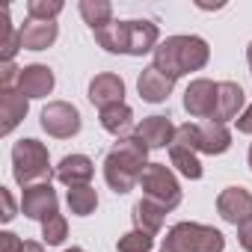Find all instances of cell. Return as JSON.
Masks as SVG:
<instances>
[{"mask_svg":"<svg viewBox=\"0 0 252 252\" xmlns=\"http://www.w3.org/2000/svg\"><path fill=\"white\" fill-rule=\"evenodd\" d=\"M146 158H149V146L140 137H125L116 143V149L107 155L104 160V178L116 193H128L134 184H140L143 172H146Z\"/></svg>","mask_w":252,"mask_h":252,"instance_id":"6da1fadb","label":"cell"},{"mask_svg":"<svg viewBox=\"0 0 252 252\" xmlns=\"http://www.w3.org/2000/svg\"><path fill=\"white\" fill-rule=\"evenodd\" d=\"M211 57V48L205 39L199 36H169L166 42H160L155 48V68H160L169 77H181L187 71H199L205 68Z\"/></svg>","mask_w":252,"mask_h":252,"instance_id":"7a4b0ae2","label":"cell"},{"mask_svg":"<svg viewBox=\"0 0 252 252\" xmlns=\"http://www.w3.org/2000/svg\"><path fill=\"white\" fill-rule=\"evenodd\" d=\"M98 45L110 54L143 57L158 48V27L152 21H110L101 30H92Z\"/></svg>","mask_w":252,"mask_h":252,"instance_id":"3957f363","label":"cell"},{"mask_svg":"<svg viewBox=\"0 0 252 252\" xmlns=\"http://www.w3.org/2000/svg\"><path fill=\"white\" fill-rule=\"evenodd\" d=\"M225 249V237L222 231L202 225V222H178L169 228V234L163 237L160 252H222Z\"/></svg>","mask_w":252,"mask_h":252,"instance_id":"277c9868","label":"cell"},{"mask_svg":"<svg viewBox=\"0 0 252 252\" xmlns=\"http://www.w3.org/2000/svg\"><path fill=\"white\" fill-rule=\"evenodd\" d=\"M12 175H15V181L21 187L48 181L51 178L48 149L39 140H21V143H15V149H12Z\"/></svg>","mask_w":252,"mask_h":252,"instance_id":"5b68a950","label":"cell"},{"mask_svg":"<svg viewBox=\"0 0 252 252\" xmlns=\"http://www.w3.org/2000/svg\"><path fill=\"white\" fill-rule=\"evenodd\" d=\"M175 143L190 146L193 152L205 155H222L231 146V134L220 122H205V125H181L175 131Z\"/></svg>","mask_w":252,"mask_h":252,"instance_id":"8992f818","label":"cell"},{"mask_svg":"<svg viewBox=\"0 0 252 252\" xmlns=\"http://www.w3.org/2000/svg\"><path fill=\"white\" fill-rule=\"evenodd\" d=\"M140 187L146 190V199L163 205L166 211L178 208V202H181V187L166 163H149L143 178H140Z\"/></svg>","mask_w":252,"mask_h":252,"instance_id":"52a82bcc","label":"cell"},{"mask_svg":"<svg viewBox=\"0 0 252 252\" xmlns=\"http://www.w3.org/2000/svg\"><path fill=\"white\" fill-rule=\"evenodd\" d=\"M42 128L51 134V137H60V140H68L80 131V113L77 107L65 104V101H54L42 110Z\"/></svg>","mask_w":252,"mask_h":252,"instance_id":"ba28073f","label":"cell"},{"mask_svg":"<svg viewBox=\"0 0 252 252\" xmlns=\"http://www.w3.org/2000/svg\"><path fill=\"white\" fill-rule=\"evenodd\" d=\"M217 86L220 83L205 80V77L193 80L187 86V92H184V110L193 119H208L211 122L214 119V107H217Z\"/></svg>","mask_w":252,"mask_h":252,"instance_id":"9c48e42d","label":"cell"},{"mask_svg":"<svg viewBox=\"0 0 252 252\" xmlns=\"http://www.w3.org/2000/svg\"><path fill=\"white\" fill-rule=\"evenodd\" d=\"M21 211H24L30 220H42V222H45L48 217L60 214V211H57V193H54V187H51L48 181H39V184L24 187Z\"/></svg>","mask_w":252,"mask_h":252,"instance_id":"30bf717a","label":"cell"},{"mask_svg":"<svg viewBox=\"0 0 252 252\" xmlns=\"http://www.w3.org/2000/svg\"><path fill=\"white\" fill-rule=\"evenodd\" d=\"M217 211L225 222L231 225H240L246 220H252V193L246 187H228L220 193L217 199Z\"/></svg>","mask_w":252,"mask_h":252,"instance_id":"8fae6325","label":"cell"},{"mask_svg":"<svg viewBox=\"0 0 252 252\" xmlns=\"http://www.w3.org/2000/svg\"><path fill=\"white\" fill-rule=\"evenodd\" d=\"M122 98H125V83H122L119 74L104 71V74H95V77H92V83H89V101H92L95 107L107 110V107H113V104H125Z\"/></svg>","mask_w":252,"mask_h":252,"instance_id":"7c38bea8","label":"cell"},{"mask_svg":"<svg viewBox=\"0 0 252 252\" xmlns=\"http://www.w3.org/2000/svg\"><path fill=\"white\" fill-rule=\"evenodd\" d=\"M175 131L178 128H175L166 116H149V119H143L137 125V134L134 137H140L149 149H163V146H172Z\"/></svg>","mask_w":252,"mask_h":252,"instance_id":"4fadbf2b","label":"cell"},{"mask_svg":"<svg viewBox=\"0 0 252 252\" xmlns=\"http://www.w3.org/2000/svg\"><path fill=\"white\" fill-rule=\"evenodd\" d=\"M18 33H21V48H27V51H45L48 45H54L57 42V21H36V18H27L21 27H18Z\"/></svg>","mask_w":252,"mask_h":252,"instance_id":"5bb4252c","label":"cell"},{"mask_svg":"<svg viewBox=\"0 0 252 252\" xmlns=\"http://www.w3.org/2000/svg\"><path fill=\"white\" fill-rule=\"evenodd\" d=\"M172 86H175V77L163 74V71H160V68H155V65H149V68L140 74V80H137L140 95H143L146 101H152V104L166 101V98H169V92H172Z\"/></svg>","mask_w":252,"mask_h":252,"instance_id":"9a60e30c","label":"cell"},{"mask_svg":"<svg viewBox=\"0 0 252 252\" xmlns=\"http://www.w3.org/2000/svg\"><path fill=\"white\" fill-rule=\"evenodd\" d=\"M92 172L95 169L86 155H68L57 166V181H63L65 187H86L92 181Z\"/></svg>","mask_w":252,"mask_h":252,"instance_id":"2e32d148","label":"cell"},{"mask_svg":"<svg viewBox=\"0 0 252 252\" xmlns=\"http://www.w3.org/2000/svg\"><path fill=\"white\" fill-rule=\"evenodd\" d=\"M54 89V71L48 65H27L18 77V92L27 98H45Z\"/></svg>","mask_w":252,"mask_h":252,"instance_id":"e0dca14e","label":"cell"},{"mask_svg":"<svg viewBox=\"0 0 252 252\" xmlns=\"http://www.w3.org/2000/svg\"><path fill=\"white\" fill-rule=\"evenodd\" d=\"M243 89L237 86V83H231V80H222L220 86H217V107H214V119L211 122H220V125H225L228 119H237V110L243 107Z\"/></svg>","mask_w":252,"mask_h":252,"instance_id":"ac0fdd59","label":"cell"},{"mask_svg":"<svg viewBox=\"0 0 252 252\" xmlns=\"http://www.w3.org/2000/svg\"><path fill=\"white\" fill-rule=\"evenodd\" d=\"M27 116V95L18 89H0V134H9L15 125Z\"/></svg>","mask_w":252,"mask_h":252,"instance_id":"d6986e66","label":"cell"},{"mask_svg":"<svg viewBox=\"0 0 252 252\" xmlns=\"http://www.w3.org/2000/svg\"><path fill=\"white\" fill-rule=\"evenodd\" d=\"M101 128L107 134L125 140V137H128V131L134 128V113H131V107L128 104H113V107L101 110Z\"/></svg>","mask_w":252,"mask_h":252,"instance_id":"ffe728a7","label":"cell"},{"mask_svg":"<svg viewBox=\"0 0 252 252\" xmlns=\"http://www.w3.org/2000/svg\"><path fill=\"white\" fill-rule=\"evenodd\" d=\"M163 217H166V208L158 205V202H152V199H143V202H137V208H134V222H137V228H140V231H149V234H158V231H160Z\"/></svg>","mask_w":252,"mask_h":252,"instance_id":"44dd1931","label":"cell"},{"mask_svg":"<svg viewBox=\"0 0 252 252\" xmlns=\"http://www.w3.org/2000/svg\"><path fill=\"white\" fill-rule=\"evenodd\" d=\"M169 158H172V166H178L181 175L187 178H202V163H199V152H193L190 146L184 143H175L169 146Z\"/></svg>","mask_w":252,"mask_h":252,"instance_id":"7402d4cb","label":"cell"},{"mask_svg":"<svg viewBox=\"0 0 252 252\" xmlns=\"http://www.w3.org/2000/svg\"><path fill=\"white\" fill-rule=\"evenodd\" d=\"M80 15L92 30H101L113 21V6L107 0H80Z\"/></svg>","mask_w":252,"mask_h":252,"instance_id":"603a6c76","label":"cell"},{"mask_svg":"<svg viewBox=\"0 0 252 252\" xmlns=\"http://www.w3.org/2000/svg\"><path fill=\"white\" fill-rule=\"evenodd\" d=\"M0 48H3V63H12L15 51L21 48V33L12 30V21H9V9L3 6L0 12Z\"/></svg>","mask_w":252,"mask_h":252,"instance_id":"cb8c5ba5","label":"cell"},{"mask_svg":"<svg viewBox=\"0 0 252 252\" xmlns=\"http://www.w3.org/2000/svg\"><path fill=\"white\" fill-rule=\"evenodd\" d=\"M95 205H98V196H95V190L86 184V187H71L68 190V208H71V214H77V217H89L92 211H95Z\"/></svg>","mask_w":252,"mask_h":252,"instance_id":"d4e9b609","label":"cell"},{"mask_svg":"<svg viewBox=\"0 0 252 252\" xmlns=\"http://www.w3.org/2000/svg\"><path fill=\"white\" fill-rule=\"evenodd\" d=\"M116 246H119V252H152V246H155V234L134 228V231L125 234V237H119Z\"/></svg>","mask_w":252,"mask_h":252,"instance_id":"484cf974","label":"cell"},{"mask_svg":"<svg viewBox=\"0 0 252 252\" xmlns=\"http://www.w3.org/2000/svg\"><path fill=\"white\" fill-rule=\"evenodd\" d=\"M60 12H63L60 0H30L27 3V18H36V21H54Z\"/></svg>","mask_w":252,"mask_h":252,"instance_id":"4316f807","label":"cell"},{"mask_svg":"<svg viewBox=\"0 0 252 252\" xmlns=\"http://www.w3.org/2000/svg\"><path fill=\"white\" fill-rule=\"evenodd\" d=\"M65 231H68V225H65V217H60V214H54V217H48L42 222V237L48 240V246L63 243L65 240Z\"/></svg>","mask_w":252,"mask_h":252,"instance_id":"83f0119b","label":"cell"},{"mask_svg":"<svg viewBox=\"0 0 252 252\" xmlns=\"http://www.w3.org/2000/svg\"><path fill=\"white\" fill-rule=\"evenodd\" d=\"M24 249V240L12 231H3L0 234V252H21Z\"/></svg>","mask_w":252,"mask_h":252,"instance_id":"f1b7e54d","label":"cell"},{"mask_svg":"<svg viewBox=\"0 0 252 252\" xmlns=\"http://www.w3.org/2000/svg\"><path fill=\"white\" fill-rule=\"evenodd\" d=\"M237 240H240V246L246 252H252V220H246V222L237 225Z\"/></svg>","mask_w":252,"mask_h":252,"instance_id":"f546056e","label":"cell"},{"mask_svg":"<svg viewBox=\"0 0 252 252\" xmlns=\"http://www.w3.org/2000/svg\"><path fill=\"white\" fill-rule=\"evenodd\" d=\"M0 202H3V222H9L12 217H15V202H12V196H9V190L6 187H0Z\"/></svg>","mask_w":252,"mask_h":252,"instance_id":"4dcf8cb0","label":"cell"},{"mask_svg":"<svg viewBox=\"0 0 252 252\" xmlns=\"http://www.w3.org/2000/svg\"><path fill=\"white\" fill-rule=\"evenodd\" d=\"M234 122H237V131H240V134H252V104H249V107L243 110V116H237Z\"/></svg>","mask_w":252,"mask_h":252,"instance_id":"1f68e13d","label":"cell"},{"mask_svg":"<svg viewBox=\"0 0 252 252\" xmlns=\"http://www.w3.org/2000/svg\"><path fill=\"white\" fill-rule=\"evenodd\" d=\"M21 252H45L42 249V243H36V240H24V249Z\"/></svg>","mask_w":252,"mask_h":252,"instance_id":"d6a6232c","label":"cell"},{"mask_svg":"<svg viewBox=\"0 0 252 252\" xmlns=\"http://www.w3.org/2000/svg\"><path fill=\"white\" fill-rule=\"evenodd\" d=\"M246 60H249V68H252V45L246 48Z\"/></svg>","mask_w":252,"mask_h":252,"instance_id":"836d02e7","label":"cell"},{"mask_svg":"<svg viewBox=\"0 0 252 252\" xmlns=\"http://www.w3.org/2000/svg\"><path fill=\"white\" fill-rule=\"evenodd\" d=\"M65 252H86V249H80V246H71V249H65Z\"/></svg>","mask_w":252,"mask_h":252,"instance_id":"e575fe53","label":"cell"},{"mask_svg":"<svg viewBox=\"0 0 252 252\" xmlns=\"http://www.w3.org/2000/svg\"><path fill=\"white\" fill-rule=\"evenodd\" d=\"M249 169H252V146H249Z\"/></svg>","mask_w":252,"mask_h":252,"instance_id":"d590c367","label":"cell"}]
</instances>
